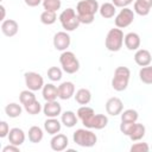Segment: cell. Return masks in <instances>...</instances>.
Returning a JSON list of instances; mask_svg holds the SVG:
<instances>
[{
    "instance_id": "obj_1",
    "label": "cell",
    "mask_w": 152,
    "mask_h": 152,
    "mask_svg": "<svg viewBox=\"0 0 152 152\" xmlns=\"http://www.w3.org/2000/svg\"><path fill=\"white\" fill-rule=\"evenodd\" d=\"M100 5L97 0H81L77 2L76 13L81 24H91L94 21L95 14L99 12Z\"/></svg>"
},
{
    "instance_id": "obj_2",
    "label": "cell",
    "mask_w": 152,
    "mask_h": 152,
    "mask_svg": "<svg viewBox=\"0 0 152 152\" xmlns=\"http://www.w3.org/2000/svg\"><path fill=\"white\" fill-rule=\"evenodd\" d=\"M124 32L121 28L115 27V28H110L106 36L104 39V46L108 51L110 52H118L120 51V49L124 45Z\"/></svg>"
},
{
    "instance_id": "obj_3",
    "label": "cell",
    "mask_w": 152,
    "mask_h": 152,
    "mask_svg": "<svg viewBox=\"0 0 152 152\" xmlns=\"http://www.w3.org/2000/svg\"><path fill=\"white\" fill-rule=\"evenodd\" d=\"M72 140L81 147H93L97 141V137L93 131H90V128L86 127L76 129L72 134Z\"/></svg>"
},
{
    "instance_id": "obj_4",
    "label": "cell",
    "mask_w": 152,
    "mask_h": 152,
    "mask_svg": "<svg viewBox=\"0 0 152 152\" xmlns=\"http://www.w3.org/2000/svg\"><path fill=\"white\" fill-rule=\"evenodd\" d=\"M131 77V70L127 66H118L114 70V76L112 78V87L116 91H124L127 89Z\"/></svg>"
},
{
    "instance_id": "obj_5",
    "label": "cell",
    "mask_w": 152,
    "mask_h": 152,
    "mask_svg": "<svg viewBox=\"0 0 152 152\" xmlns=\"http://www.w3.org/2000/svg\"><path fill=\"white\" fill-rule=\"evenodd\" d=\"M58 19H59V21H61L62 27H63L66 32L75 31V30L80 26V24H81L77 13H76L75 10L71 8V7L64 10V11L59 14Z\"/></svg>"
},
{
    "instance_id": "obj_6",
    "label": "cell",
    "mask_w": 152,
    "mask_h": 152,
    "mask_svg": "<svg viewBox=\"0 0 152 152\" xmlns=\"http://www.w3.org/2000/svg\"><path fill=\"white\" fill-rule=\"evenodd\" d=\"M59 63L63 71H65L66 74H75L80 69V61L72 51H63L59 56Z\"/></svg>"
},
{
    "instance_id": "obj_7",
    "label": "cell",
    "mask_w": 152,
    "mask_h": 152,
    "mask_svg": "<svg viewBox=\"0 0 152 152\" xmlns=\"http://www.w3.org/2000/svg\"><path fill=\"white\" fill-rule=\"evenodd\" d=\"M24 80H25V86L27 89L32 91H37L43 89L44 87V78L40 74L34 72V71H27L24 74Z\"/></svg>"
},
{
    "instance_id": "obj_8",
    "label": "cell",
    "mask_w": 152,
    "mask_h": 152,
    "mask_svg": "<svg viewBox=\"0 0 152 152\" xmlns=\"http://www.w3.org/2000/svg\"><path fill=\"white\" fill-rule=\"evenodd\" d=\"M134 20V11L128 8V7H124L116 15L114 19V24L116 27L119 28H125L127 26H129Z\"/></svg>"
},
{
    "instance_id": "obj_9",
    "label": "cell",
    "mask_w": 152,
    "mask_h": 152,
    "mask_svg": "<svg viewBox=\"0 0 152 152\" xmlns=\"http://www.w3.org/2000/svg\"><path fill=\"white\" fill-rule=\"evenodd\" d=\"M53 48L58 51H65L71 43V38L66 31H59L53 36Z\"/></svg>"
},
{
    "instance_id": "obj_10",
    "label": "cell",
    "mask_w": 152,
    "mask_h": 152,
    "mask_svg": "<svg viewBox=\"0 0 152 152\" xmlns=\"http://www.w3.org/2000/svg\"><path fill=\"white\" fill-rule=\"evenodd\" d=\"M84 127L94 128V129H102L108 125V118L104 114H94L87 121L83 122Z\"/></svg>"
},
{
    "instance_id": "obj_11",
    "label": "cell",
    "mask_w": 152,
    "mask_h": 152,
    "mask_svg": "<svg viewBox=\"0 0 152 152\" xmlns=\"http://www.w3.org/2000/svg\"><path fill=\"white\" fill-rule=\"evenodd\" d=\"M122 110H124V103H122L121 99L113 96L107 100V102H106L107 114H109L112 116H116V115H120L122 113Z\"/></svg>"
},
{
    "instance_id": "obj_12",
    "label": "cell",
    "mask_w": 152,
    "mask_h": 152,
    "mask_svg": "<svg viewBox=\"0 0 152 152\" xmlns=\"http://www.w3.org/2000/svg\"><path fill=\"white\" fill-rule=\"evenodd\" d=\"M68 145H69V139L65 134H62V133L55 134L50 140V147L56 152L64 151L68 147Z\"/></svg>"
},
{
    "instance_id": "obj_13",
    "label": "cell",
    "mask_w": 152,
    "mask_h": 152,
    "mask_svg": "<svg viewBox=\"0 0 152 152\" xmlns=\"http://www.w3.org/2000/svg\"><path fill=\"white\" fill-rule=\"evenodd\" d=\"M75 95V86L70 81L62 82L58 86V97L61 100H69Z\"/></svg>"
},
{
    "instance_id": "obj_14",
    "label": "cell",
    "mask_w": 152,
    "mask_h": 152,
    "mask_svg": "<svg viewBox=\"0 0 152 152\" xmlns=\"http://www.w3.org/2000/svg\"><path fill=\"white\" fill-rule=\"evenodd\" d=\"M43 113L46 118H57L62 114V106L56 100L46 101V103L43 107Z\"/></svg>"
},
{
    "instance_id": "obj_15",
    "label": "cell",
    "mask_w": 152,
    "mask_h": 152,
    "mask_svg": "<svg viewBox=\"0 0 152 152\" xmlns=\"http://www.w3.org/2000/svg\"><path fill=\"white\" fill-rule=\"evenodd\" d=\"M19 25L14 19H5L1 23V32L6 37H13L18 33Z\"/></svg>"
},
{
    "instance_id": "obj_16",
    "label": "cell",
    "mask_w": 152,
    "mask_h": 152,
    "mask_svg": "<svg viewBox=\"0 0 152 152\" xmlns=\"http://www.w3.org/2000/svg\"><path fill=\"white\" fill-rule=\"evenodd\" d=\"M134 62L139 66H146L150 65L152 62V55L146 49H138L134 53Z\"/></svg>"
},
{
    "instance_id": "obj_17",
    "label": "cell",
    "mask_w": 152,
    "mask_h": 152,
    "mask_svg": "<svg viewBox=\"0 0 152 152\" xmlns=\"http://www.w3.org/2000/svg\"><path fill=\"white\" fill-rule=\"evenodd\" d=\"M140 36L135 32H128L124 38V44L129 51H137L140 48Z\"/></svg>"
},
{
    "instance_id": "obj_18",
    "label": "cell",
    "mask_w": 152,
    "mask_h": 152,
    "mask_svg": "<svg viewBox=\"0 0 152 152\" xmlns=\"http://www.w3.org/2000/svg\"><path fill=\"white\" fill-rule=\"evenodd\" d=\"M25 138H26L25 137V132L21 128L14 127V128L10 129V133H8V141H10V144L20 146V145L24 144Z\"/></svg>"
},
{
    "instance_id": "obj_19",
    "label": "cell",
    "mask_w": 152,
    "mask_h": 152,
    "mask_svg": "<svg viewBox=\"0 0 152 152\" xmlns=\"http://www.w3.org/2000/svg\"><path fill=\"white\" fill-rule=\"evenodd\" d=\"M42 95L45 101H55L58 97V87H56L52 83L44 84L42 89Z\"/></svg>"
},
{
    "instance_id": "obj_20",
    "label": "cell",
    "mask_w": 152,
    "mask_h": 152,
    "mask_svg": "<svg viewBox=\"0 0 152 152\" xmlns=\"http://www.w3.org/2000/svg\"><path fill=\"white\" fill-rule=\"evenodd\" d=\"M152 7V0H135L134 1V13L145 17L150 13Z\"/></svg>"
},
{
    "instance_id": "obj_21",
    "label": "cell",
    "mask_w": 152,
    "mask_h": 152,
    "mask_svg": "<svg viewBox=\"0 0 152 152\" xmlns=\"http://www.w3.org/2000/svg\"><path fill=\"white\" fill-rule=\"evenodd\" d=\"M61 128H62V121H58L56 118H48L44 121V129L51 135L59 133Z\"/></svg>"
},
{
    "instance_id": "obj_22",
    "label": "cell",
    "mask_w": 152,
    "mask_h": 152,
    "mask_svg": "<svg viewBox=\"0 0 152 152\" xmlns=\"http://www.w3.org/2000/svg\"><path fill=\"white\" fill-rule=\"evenodd\" d=\"M77 120H78V116L72 110H65V112H63L61 114V121L68 128L74 127L77 124Z\"/></svg>"
},
{
    "instance_id": "obj_23",
    "label": "cell",
    "mask_w": 152,
    "mask_h": 152,
    "mask_svg": "<svg viewBox=\"0 0 152 152\" xmlns=\"http://www.w3.org/2000/svg\"><path fill=\"white\" fill-rule=\"evenodd\" d=\"M74 96H75L76 102L78 104H82V106L88 104L90 102V100H91V93L87 88H80Z\"/></svg>"
},
{
    "instance_id": "obj_24",
    "label": "cell",
    "mask_w": 152,
    "mask_h": 152,
    "mask_svg": "<svg viewBox=\"0 0 152 152\" xmlns=\"http://www.w3.org/2000/svg\"><path fill=\"white\" fill-rule=\"evenodd\" d=\"M145 133H146V127L142 124L135 122L133 128H132V131H131V133L128 134V138L132 141H138V140H141L145 137Z\"/></svg>"
},
{
    "instance_id": "obj_25",
    "label": "cell",
    "mask_w": 152,
    "mask_h": 152,
    "mask_svg": "<svg viewBox=\"0 0 152 152\" xmlns=\"http://www.w3.org/2000/svg\"><path fill=\"white\" fill-rule=\"evenodd\" d=\"M99 13L102 18L104 19H109V18H113L116 13V7L113 5V2H104L100 6L99 8Z\"/></svg>"
},
{
    "instance_id": "obj_26",
    "label": "cell",
    "mask_w": 152,
    "mask_h": 152,
    "mask_svg": "<svg viewBox=\"0 0 152 152\" xmlns=\"http://www.w3.org/2000/svg\"><path fill=\"white\" fill-rule=\"evenodd\" d=\"M43 137H44V133H43V129L39 126L30 127V129H28V140L31 142L38 144L43 140Z\"/></svg>"
},
{
    "instance_id": "obj_27",
    "label": "cell",
    "mask_w": 152,
    "mask_h": 152,
    "mask_svg": "<svg viewBox=\"0 0 152 152\" xmlns=\"http://www.w3.org/2000/svg\"><path fill=\"white\" fill-rule=\"evenodd\" d=\"M21 112H23V108L19 103H15V102H11L8 103L6 107H5V113L8 118H18L21 115Z\"/></svg>"
},
{
    "instance_id": "obj_28",
    "label": "cell",
    "mask_w": 152,
    "mask_h": 152,
    "mask_svg": "<svg viewBox=\"0 0 152 152\" xmlns=\"http://www.w3.org/2000/svg\"><path fill=\"white\" fill-rule=\"evenodd\" d=\"M139 78L145 84H152V65L141 66L139 70Z\"/></svg>"
},
{
    "instance_id": "obj_29",
    "label": "cell",
    "mask_w": 152,
    "mask_h": 152,
    "mask_svg": "<svg viewBox=\"0 0 152 152\" xmlns=\"http://www.w3.org/2000/svg\"><path fill=\"white\" fill-rule=\"evenodd\" d=\"M77 116H78V119L82 121V124L84 122V121H87L91 115H94L95 114V112H94V109L91 108V107H88L87 104L86 106H82V107H80L78 109H77Z\"/></svg>"
},
{
    "instance_id": "obj_30",
    "label": "cell",
    "mask_w": 152,
    "mask_h": 152,
    "mask_svg": "<svg viewBox=\"0 0 152 152\" xmlns=\"http://www.w3.org/2000/svg\"><path fill=\"white\" fill-rule=\"evenodd\" d=\"M121 115V121H128V122H135L139 118V114L135 109H126V110H122V113L120 114Z\"/></svg>"
},
{
    "instance_id": "obj_31",
    "label": "cell",
    "mask_w": 152,
    "mask_h": 152,
    "mask_svg": "<svg viewBox=\"0 0 152 152\" xmlns=\"http://www.w3.org/2000/svg\"><path fill=\"white\" fill-rule=\"evenodd\" d=\"M24 108H25V110H26L28 114H31V115L39 114V113H40V110H43V107H42L40 102H39L37 99H36L34 101H32V102H30V103L25 104V106H24Z\"/></svg>"
},
{
    "instance_id": "obj_32",
    "label": "cell",
    "mask_w": 152,
    "mask_h": 152,
    "mask_svg": "<svg viewBox=\"0 0 152 152\" xmlns=\"http://www.w3.org/2000/svg\"><path fill=\"white\" fill-rule=\"evenodd\" d=\"M57 20V15L56 12H51V11H44L40 14V21L44 25H52L55 21Z\"/></svg>"
},
{
    "instance_id": "obj_33",
    "label": "cell",
    "mask_w": 152,
    "mask_h": 152,
    "mask_svg": "<svg viewBox=\"0 0 152 152\" xmlns=\"http://www.w3.org/2000/svg\"><path fill=\"white\" fill-rule=\"evenodd\" d=\"M34 100H36V95H34V93H33L32 90H30V89L23 90V91L19 94V101H20V103H21L23 106H25V104H27V103H30V102H32V101H34Z\"/></svg>"
},
{
    "instance_id": "obj_34",
    "label": "cell",
    "mask_w": 152,
    "mask_h": 152,
    "mask_svg": "<svg viewBox=\"0 0 152 152\" xmlns=\"http://www.w3.org/2000/svg\"><path fill=\"white\" fill-rule=\"evenodd\" d=\"M42 5H43L45 11L57 12L62 6V1L61 0H43Z\"/></svg>"
},
{
    "instance_id": "obj_35",
    "label": "cell",
    "mask_w": 152,
    "mask_h": 152,
    "mask_svg": "<svg viewBox=\"0 0 152 152\" xmlns=\"http://www.w3.org/2000/svg\"><path fill=\"white\" fill-rule=\"evenodd\" d=\"M62 70H63V69H61V68H58V66H50V68L48 69V77H49L52 82L61 81L62 74H63Z\"/></svg>"
},
{
    "instance_id": "obj_36",
    "label": "cell",
    "mask_w": 152,
    "mask_h": 152,
    "mask_svg": "<svg viewBox=\"0 0 152 152\" xmlns=\"http://www.w3.org/2000/svg\"><path fill=\"white\" fill-rule=\"evenodd\" d=\"M131 152H148L150 151V146L146 142H135L129 148Z\"/></svg>"
},
{
    "instance_id": "obj_37",
    "label": "cell",
    "mask_w": 152,
    "mask_h": 152,
    "mask_svg": "<svg viewBox=\"0 0 152 152\" xmlns=\"http://www.w3.org/2000/svg\"><path fill=\"white\" fill-rule=\"evenodd\" d=\"M135 122H137V121H135ZM135 122L121 121V124H120V131H121V133L128 137V134L131 133V131H132V128H133V126H134V124H135Z\"/></svg>"
},
{
    "instance_id": "obj_38",
    "label": "cell",
    "mask_w": 152,
    "mask_h": 152,
    "mask_svg": "<svg viewBox=\"0 0 152 152\" xmlns=\"http://www.w3.org/2000/svg\"><path fill=\"white\" fill-rule=\"evenodd\" d=\"M10 133V126L6 121H1L0 122V138H5L8 137Z\"/></svg>"
},
{
    "instance_id": "obj_39",
    "label": "cell",
    "mask_w": 152,
    "mask_h": 152,
    "mask_svg": "<svg viewBox=\"0 0 152 152\" xmlns=\"http://www.w3.org/2000/svg\"><path fill=\"white\" fill-rule=\"evenodd\" d=\"M112 2L115 7L124 8V7H127L128 5H131L133 2V0H112Z\"/></svg>"
},
{
    "instance_id": "obj_40",
    "label": "cell",
    "mask_w": 152,
    "mask_h": 152,
    "mask_svg": "<svg viewBox=\"0 0 152 152\" xmlns=\"http://www.w3.org/2000/svg\"><path fill=\"white\" fill-rule=\"evenodd\" d=\"M2 152H20V150H19V146L10 144V145H7L2 148Z\"/></svg>"
},
{
    "instance_id": "obj_41",
    "label": "cell",
    "mask_w": 152,
    "mask_h": 152,
    "mask_svg": "<svg viewBox=\"0 0 152 152\" xmlns=\"http://www.w3.org/2000/svg\"><path fill=\"white\" fill-rule=\"evenodd\" d=\"M24 1L28 7H37L43 2V0H24Z\"/></svg>"
},
{
    "instance_id": "obj_42",
    "label": "cell",
    "mask_w": 152,
    "mask_h": 152,
    "mask_svg": "<svg viewBox=\"0 0 152 152\" xmlns=\"http://www.w3.org/2000/svg\"><path fill=\"white\" fill-rule=\"evenodd\" d=\"M0 11H1V21H4L5 20V14H6V10H5V7H4V5H1L0 6Z\"/></svg>"
},
{
    "instance_id": "obj_43",
    "label": "cell",
    "mask_w": 152,
    "mask_h": 152,
    "mask_svg": "<svg viewBox=\"0 0 152 152\" xmlns=\"http://www.w3.org/2000/svg\"><path fill=\"white\" fill-rule=\"evenodd\" d=\"M1 1H2V0H1Z\"/></svg>"
}]
</instances>
